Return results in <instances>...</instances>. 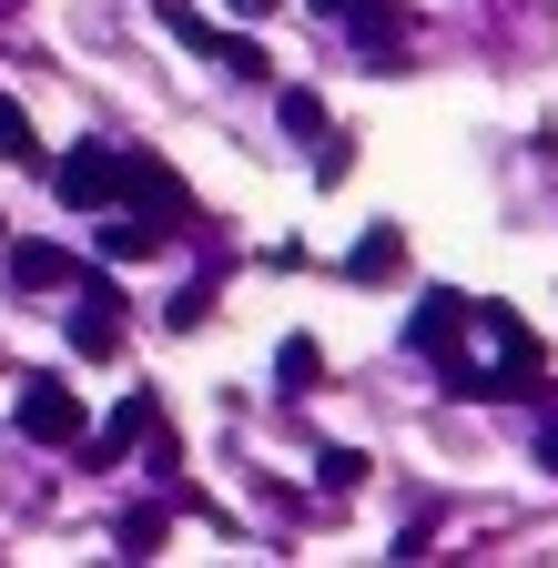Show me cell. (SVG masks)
<instances>
[{"instance_id":"17","label":"cell","mask_w":558,"mask_h":568,"mask_svg":"<svg viewBox=\"0 0 558 568\" xmlns=\"http://www.w3.org/2000/svg\"><path fill=\"white\" fill-rule=\"evenodd\" d=\"M224 11H234V21H274V11H285V0H224Z\"/></svg>"},{"instance_id":"3","label":"cell","mask_w":558,"mask_h":568,"mask_svg":"<svg viewBox=\"0 0 558 568\" xmlns=\"http://www.w3.org/2000/svg\"><path fill=\"white\" fill-rule=\"evenodd\" d=\"M122 345V284H82L72 305V355H112Z\"/></svg>"},{"instance_id":"8","label":"cell","mask_w":558,"mask_h":568,"mask_svg":"<svg viewBox=\"0 0 558 568\" xmlns=\"http://www.w3.org/2000/svg\"><path fill=\"white\" fill-rule=\"evenodd\" d=\"M315 376H325V345L315 335H285V345H274V386H285V396H315Z\"/></svg>"},{"instance_id":"9","label":"cell","mask_w":558,"mask_h":568,"mask_svg":"<svg viewBox=\"0 0 558 568\" xmlns=\"http://www.w3.org/2000/svg\"><path fill=\"white\" fill-rule=\"evenodd\" d=\"M0 163H21V173H41L51 153H41V132H31V112L21 102H0Z\"/></svg>"},{"instance_id":"4","label":"cell","mask_w":558,"mask_h":568,"mask_svg":"<svg viewBox=\"0 0 558 568\" xmlns=\"http://www.w3.org/2000/svg\"><path fill=\"white\" fill-rule=\"evenodd\" d=\"M153 426H163V396H153V386H143V396H122V416L92 437V467H122V447H132V437H153Z\"/></svg>"},{"instance_id":"6","label":"cell","mask_w":558,"mask_h":568,"mask_svg":"<svg viewBox=\"0 0 558 568\" xmlns=\"http://www.w3.org/2000/svg\"><path fill=\"white\" fill-rule=\"evenodd\" d=\"M122 203H132V213H153V224H163V213H173V173H163L153 153H122Z\"/></svg>"},{"instance_id":"11","label":"cell","mask_w":558,"mask_h":568,"mask_svg":"<svg viewBox=\"0 0 558 568\" xmlns=\"http://www.w3.org/2000/svg\"><path fill=\"white\" fill-rule=\"evenodd\" d=\"M11 284H72V254H61V244H21L11 254Z\"/></svg>"},{"instance_id":"7","label":"cell","mask_w":558,"mask_h":568,"mask_svg":"<svg viewBox=\"0 0 558 568\" xmlns=\"http://www.w3.org/2000/svg\"><path fill=\"white\" fill-rule=\"evenodd\" d=\"M457 325H467V295H427V305H416V325H406V335H416V345H427L437 366H447V355H457Z\"/></svg>"},{"instance_id":"1","label":"cell","mask_w":558,"mask_h":568,"mask_svg":"<svg viewBox=\"0 0 558 568\" xmlns=\"http://www.w3.org/2000/svg\"><path fill=\"white\" fill-rule=\"evenodd\" d=\"M82 396L61 386V376H21V437H41V447H82Z\"/></svg>"},{"instance_id":"10","label":"cell","mask_w":558,"mask_h":568,"mask_svg":"<svg viewBox=\"0 0 558 568\" xmlns=\"http://www.w3.org/2000/svg\"><path fill=\"white\" fill-rule=\"evenodd\" d=\"M153 244H163L153 213H112V224H102V254H122V264H132V254H153Z\"/></svg>"},{"instance_id":"2","label":"cell","mask_w":558,"mask_h":568,"mask_svg":"<svg viewBox=\"0 0 558 568\" xmlns=\"http://www.w3.org/2000/svg\"><path fill=\"white\" fill-rule=\"evenodd\" d=\"M51 183H61V203H72V213H102V203H122V153L82 142V153H61V163H51Z\"/></svg>"},{"instance_id":"19","label":"cell","mask_w":558,"mask_h":568,"mask_svg":"<svg viewBox=\"0 0 558 568\" xmlns=\"http://www.w3.org/2000/svg\"><path fill=\"white\" fill-rule=\"evenodd\" d=\"M305 11H325V21H345V11H356V0H305Z\"/></svg>"},{"instance_id":"15","label":"cell","mask_w":558,"mask_h":568,"mask_svg":"<svg viewBox=\"0 0 558 568\" xmlns=\"http://www.w3.org/2000/svg\"><path fill=\"white\" fill-rule=\"evenodd\" d=\"M163 548V508H143V518H122V558H153Z\"/></svg>"},{"instance_id":"16","label":"cell","mask_w":558,"mask_h":568,"mask_svg":"<svg viewBox=\"0 0 558 568\" xmlns=\"http://www.w3.org/2000/svg\"><path fill=\"white\" fill-rule=\"evenodd\" d=\"M203 315H214V295H203V284H193V295H173V305H163V325H173V335H183V325H203Z\"/></svg>"},{"instance_id":"14","label":"cell","mask_w":558,"mask_h":568,"mask_svg":"<svg viewBox=\"0 0 558 568\" xmlns=\"http://www.w3.org/2000/svg\"><path fill=\"white\" fill-rule=\"evenodd\" d=\"M345 173H356V142H345V132H325V153H315V183H325V193H335V183H345Z\"/></svg>"},{"instance_id":"5","label":"cell","mask_w":558,"mask_h":568,"mask_svg":"<svg viewBox=\"0 0 558 568\" xmlns=\"http://www.w3.org/2000/svg\"><path fill=\"white\" fill-rule=\"evenodd\" d=\"M396 274H406V234H396V224L356 234V254H345V284H396Z\"/></svg>"},{"instance_id":"13","label":"cell","mask_w":558,"mask_h":568,"mask_svg":"<svg viewBox=\"0 0 558 568\" xmlns=\"http://www.w3.org/2000/svg\"><path fill=\"white\" fill-rule=\"evenodd\" d=\"M274 122H285L295 142H325V102H315V92H285V102H274Z\"/></svg>"},{"instance_id":"18","label":"cell","mask_w":558,"mask_h":568,"mask_svg":"<svg viewBox=\"0 0 558 568\" xmlns=\"http://www.w3.org/2000/svg\"><path fill=\"white\" fill-rule=\"evenodd\" d=\"M538 467H548V477H558V416H548V426H538Z\"/></svg>"},{"instance_id":"12","label":"cell","mask_w":558,"mask_h":568,"mask_svg":"<svg viewBox=\"0 0 558 568\" xmlns=\"http://www.w3.org/2000/svg\"><path fill=\"white\" fill-rule=\"evenodd\" d=\"M315 487H325V497H356V487H366V457H356V447H325V457H315Z\"/></svg>"}]
</instances>
